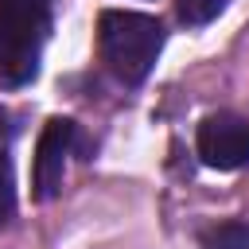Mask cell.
Returning <instances> with one entry per match:
<instances>
[{"label": "cell", "mask_w": 249, "mask_h": 249, "mask_svg": "<svg viewBox=\"0 0 249 249\" xmlns=\"http://www.w3.org/2000/svg\"><path fill=\"white\" fill-rule=\"evenodd\" d=\"M78 124L66 117H51L39 132L35 144V163H31V195L35 202H51L62 191V175H66V156L78 148Z\"/></svg>", "instance_id": "3957f363"}, {"label": "cell", "mask_w": 249, "mask_h": 249, "mask_svg": "<svg viewBox=\"0 0 249 249\" xmlns=\"http://www.w3.org/2000/svg\"><path fill=\"white\" fill-rule=\"evenodd\" d=\"M51 31V0H0V82L27 86L39 74Z\"/></svg>", "instance_id": "7a4b0ae2"}, {"label": "cell", "mask_w": 249, "mask_h": 249, "mask_svg": "<svg viewBox=\"0 0 249 249\" xmlns=\"http://www.w3.org/2000/svg\"><path fill=\"white\" fill-rule=\"evenodd\" d=\"M163 23L148 12H128V8H109L97 19V47H101V62L109 66V74L124 86H140L160 51H163Z\"/></svg>", "instance_id": "6da1fadb"}, {"label": "cell", "mask_w": 249, "mask_h": 249, "mask_svg": "<svg viewBox=\"0 0 249 249\" xmlns=\"http://www.w3.org/2000/svg\"><path fill=\"white\" fill-rule=\"evenodd\" d=\"M195 152L214 171H237L249 163V121L237 113H210L198 121Z\"/></svg>", "instance_id": "277c9868"}, {"label": "cell", "mask_w": 249, "mask_h": 249, "mask_svg": "<svg viewBox=\"0 0 249 249\" xmlns=\"http://www.w3.org/2000/svg\"><path fill=\"white\" fill-rule=\"evenodd\" d=\"M226 4H230V0H175V16H179V23H187V27H202V23L218 19V16L226 12Z\"/></svg>", "instance_id": "8992f818"}, {"label": "cell", "mask_w": 249, "mask_h": 249, "mask_svg": "<svg viewBox=\"0 0 249 249\" xmlns=\"http://www.w3.org/2000/svg\"><path fill=\"white\" fill-rule=\"evenodd\" d=\"M195 237H198L202 249H249V222H241V218L210 222V226H202Z\"/></svg>", "instance_id": "5b68a950"}, {"label": "cell", "mask_w": 249, "mask_h": 249, "mask_svg": "<svg viewBox=\"0 0 249 249\" xmlns=\"http://www.w3.org/2000/svg\"><path fill=\"white\" fill-rule=\"evenodd\" d=\"M16 218V179H12V156L8 144H0V230Z\"/></svg>", "instance_id": "52a82bcc"}]
</instances>
